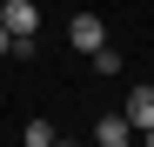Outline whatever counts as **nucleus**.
Instances as JSON below:
<instances>
[{"mask_svg": "<svg viewBox=\"0 0 154 147\" xmlns=\"http://www.w3.org/2000/svg\"><path fill=\"white\" fill-rule=\"evenodd\" d=\"M0 27L7 34H40V7L34 0H0Z\"/></svg>", "mask_w": 154, "mask_h": 147, "instance_id": "f257e3e1", "label": "nucleus"}, {"mask_svg": "<svg viewBox=\"0 0 154 147\" xmlns=\"http://www.w3.org/2000/svg\"><path fill=\"white\" fill-rule=\"evenodd\" d=\"M67 40H74V47H81V54H94V47H100V40H107V27H100V20H94V14H74V20H67Z\"/></svg>", "mask_w": 154, "mask_h": 147, "instance_id": "f03ea898", "label": "nucleus"}, {"mask_svg": "<svg viewBox=\"0 0 154 147\" xmlns=\"http://www.w3.org/2000/svg\"><path fill=\"white\" fill-rule=\"evenodd\" d=\"M127 134H134L127 114H100V120H94V140H100V147H127Z\"/></svg>", "mask_w": 154, "mask_h": 147, "instance_id": "7ed1b4c3", "label": "nucleus"}, {"mask_svg": "<svg viewBox=\"0 0 154 147\" xmlns=\"http://www.w3.org/2000/svg\"><path fill=\"white\" fill-rule=\"evenodd\" d=\"M127 127H154V87H134V94H127Z\"/></svg>", "mask_w": 154, "mask_h": 147, "instance_id": "20e7f679", "label": "nucleus"}, {"mask_svg": "<svg viewBox=\"0 0 154 147\" xmlns=\"http://www.w3.org/2000/svg\"><path fill=\"white\" fill-rule=\"evenodd\" d=\"M60 134H54V120H27V147H54Z\"/></svg>", "mask_w": 154, "mask_h": 147, "instance_id": "39448f33", "label": "nucleus"}, {"mask_svg": "<svg viewBox=\"0 0 154 147\" xmlns=\"http://www.w3.org/2000/svg\"><path fill=\"white\" fill-rule=\"evenodd\" d=\"M7 47H14V34H7V27H0V54H7Z\"/></svg>", "mask_w": 154, "mask_h": 147, "instance_id": "423d86ee", "label": "nucleus"}, {"mask_svg": "<svg viewBox=\"0 0 154 147\" xmlns=\"http://www.w3.org/2000/svg\"><path fill=\"white\" fill-rule=\"evenodd\" d=\"M147 140H154V127H147Z\"/></svg>", "mask_w": 154, "mask_h": 147, "instance_id": "0eeeda50", "label": "nucleus"}]
</instances>
